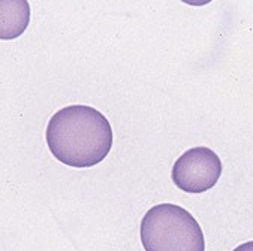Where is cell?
<instances>
[{"label": "cell", "mask_w": 253, "mask_h": 251, "mask_svg": "<svg viewBox=\"0 0 253 251\" xmlns=\"http://www.w3.org/2000/svg\"><path fill=\"white\" fill-rule=\"evenodd\" d=\"M232 251H253V241H249V242H244L241 245H238L235 250Z\"/></svg>", "instance_id": "cell-5"}, {"label": "cell", "mask_w": 253, "mask_h": 251, "mask_svg": "<svg viewBox=\"0 0 253 251\" xmlns=\"http://www.w3.org/2000/svg\"><path fill=\"white\" fill-rule=\"evenodd\" d=\"M6 5L9 8V12L2 9V39H14L26 30V26L29 23V9L26 12H21V9L27 6L26 2H6Z\"/></svg>", "instance_id": "cell-4"}, {"label": "cell", "mask_w": 253, "mask_h": 251, "mask_svg": "<svg viewBox=\"0 0 253 251\" xmlns=\"http://www.w3.org/2000/svg\"><path fill=\"white\" fill-rule=\"evenodd\" d=\"M45 138L59 162L80 169L100 163L113 146L110 121L102 112L85 105L59 109L48 121Z\"/></svg>", "instance_id": "cell-1"}, {"label": "cell", "mask_w": 253, "mask_h": 251, "mask_svg": "<svg viewBox=\"0 0 253 251\" xmlns=\"http://www.w3.org/2000/svg\"><path fill=\"white\" fill-rule=\"evenodd\" d=\"M139 236L145 251H206L199 223L174 204L150 208L141 220Z\"/></svg>", "instance_id": "cell-2"}, {"label": "cell", "mask_w": 253, "mask_h": 251, "mask_svg": "<svg viewBox=\"0 0 253 251\" xmlns=\"http://www.w3.org/2000/svg\"><path fill=\"white\" fill-rule=\"evenodd\" d=\"M222 175V162L213 149L195 146L183 153L172 166L174 184L186 193H206L213 188Z\"/></svg>", "instance_id": "cell-3"}]
</instances>
